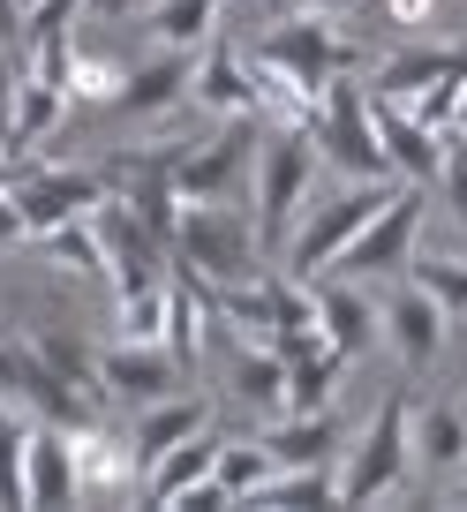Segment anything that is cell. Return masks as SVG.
<instances>
[{
  "label": "cell",
  "mask_w": 467,
  "mask_h": 512,
  "mask_svg": "<svg viewBox=\"0 0 467 512\" xmlns=\"http://www.w3.org/2000/svg\"><path fill=\"white\" fill-rule=\"evenodd\" d=\"M204 332H211V294H204V279L166 272V354H174L189 377H196V362H204Z\"/></svg>",
  "instance_id": "23"
},
{
  "label": "cell",
  "mask_w": 467,
  "mask_h": 512,
  "mask_svg": "<svg viewBox=\"0 0 467 512\" xmlns=\"http://www.w3.org/2000/svg\"><path fill=\"white\" fill-rule=\"evenodd\" d=\"M392 189H400V181H347V189H332V196H309L302 219H294L287 241H279V272L287 279H324L332 256L392 204Z\"/></svg>",
  "instance_id": "3"
},
{
  "label": "cell",
  "mask_w": 467,
  "mask_h": 512,
  "mask_svg": "<svg viewBox=\"0 0 467 512\" xmlns=\"http://www.w3.org/2000/svg\"><path fill=\"white\" fill-rule=\"evenodd\" d=\"M226 384H234V400H242L249 415H264V422L287 415V354H279V347H249V339H242Z\"/></svg>",
  "instance_id": "25"
},
{
  "label": "cell",
  "mask_w": 467,
  "mask_h": 512,
  "mask_svg": "<svg viewBox=\"0 0 467 512\" xmlns=\"http://www.w3.org/2000/svg\"><path fill=\"white\" fill-rule=\"evenodd\" d=\"M257 61H264V68H279V76H294L309 98H317L332 76H362V46L339 31L332 16H317V8H309V16H287L279 31H264Z\"/></svg>",
  "instance_id": "6"
},
{
  "label": "cell",
  "mask_w": 467,
  "mask_h": 512,
  "mask_svg": "<svg viewBox=\"0 0 467 512\" xmlns=\"http://www.w3.org/2000/svg\"><path fill=\"white\" fill-rule=\"evenodd\" d=\"M219 452H226V430H219V422L189 430L181 445H166L159 460L144 467V490H136V497H151V505H174L181 490H196V482H211V475H219Z\"/></svg>",
  "instance_id": "17"
},
{
  "label": "cell",
  "mask_w": 467,
  "mask_h": 512,
  "mask_svg": "<svg viewBox=\"0 0 467 512\" xmlns=\"http://www.w3.org/2000/svg\"><path fill=\"white\" fill-rule=\"evenodd\" d=\"M445 324H452V317H445V309H437L430 294L415 287V279H407V287L392 294L385 309H377V332L400 347V362H407V369H430L437 354H445Z\"/></svg>",
  "instance_id": "16"
},
{
  "label": "cell",
  "mask_w": 467,
  "mask_h": 512,
  "mask_svg": "<svg viewBox=\"0 0 467 512\" xmlns=\"http://www.w3.org/2000/svg\"><path fill=\"white\" fill-rule=\"evenodd\" d=\"M460 497H467V490H460Z\"/></svg>",
  "instance_id": "41"
},
{
  "label": "cell",
  "mask_w": 467,
  "mask_h": 512,
  "mask_svg": "<svg viewBox=\"0 0 467 512\" xmlns=\"http://www.w3.org/2000/svg\"><path fill=\"white\" fill-rule=\"evenodd\" d=\"M38 249H46V264H61V272H76V279H106V241H98L91 219L46 226V234H38Z\"/></svg>",
  "instance_id": "28"
},
{
  "label": "cell",
  "mask_w": 467,
  "mask_h": 512,
  "mask_svg": "<svg viewBox=\"0 0 467 512\" xmlns=\"http://www.w3.org/2000/svg\"><path fill=\"white\" fill-rule=\"evenodd\" d=\"M407 460L422 475H467V400L407 407Z\"/></svg>",
  "instance_id": "15"
},
{
  "label": "cell",
  "mask_w": 467,
  "mask_h": 512,
  "mask_svg": "<svg viewBox=\"0 0 467 512\" xmlns=\"http://www.w3.org/2000/svg\"><path fill=\"white\" fill-rule=\"evenodd\" d=\"M317 294V332H324V347L332 354H370V339H377V302H370V287L362 279H332V287H309Z\"/></svg>",
  "instance_id": "20"
},
{
  "label": "cell",
  "mask_w": 467,
  "mask_h": 512,
  "mask_svg": "<svg viewBox=\"0 0 467 512\" xmlns=\"http://www.w3.org/2000/svg\"><path fill=\"white\" fill-rule=\"evenodd\" d=\"M121 83H129L121 61H98V53L76 46V61H68V106H121Z\"/></svg>",
  "instance_id": "30"
},
{
  "label": "cell",
  "mask_w": 467,
  "mask_h": 512,
  "mask_svg": "<svg viewBox=\"0 0 467 512\" xmlns=\"http://www.w3.org/2000/svg\"><path fill=\"white\" fill-rule=\"evenodd\" d=\"M317 144H309V128H287V121H264L257 128V159H249V219H257V241L264 256H279L287 226L302 219V204L317 196Z\"/></svg>",
  "instance_id": "2"
},
{
  "label": "cell",
  "mask_w": 467,
  "mask_h": 512,
  "mask_svg": "<svg viewBox=\"0 0 467 512\" xmlns=\"http://www.w3.org/2000/svg\"><path fill=\"white\" fill-rule=\"evenodd\" d=\"M385 16L400 31H422V23H437V0H385Z\"/></svg>",
  "instance_id": "35"
},
{
  "label": "cell",
  "mask_w": 467,
  "mask_h": 512,
  "mask_svg": "<svg viewBox=\"0 0 467 512\" xmlns=\"http://www.w3.org/2000/svg\"><path fill=\"white\" fill-rule=\"evenodd\" d=\"M204 422H211V407H204V400H181V392H166V400L136 407V422H129V452H136V467H151L166 445H181V437L204 430Z\"/></svg>",
  "instance_id": "24"
},
{
  "label": "cell",
  "mask_w": 467,
  "mask_h": 512,
  "mask_svg": "<svg viewBox=\"0 0 467 512\" xmlns=\"http://www.w3.org/2000/svg\"><path fill=\"white\" fill-rule=\"evenodd\" d=\"M257 113H234V121H219V136L211 144H181L174 151V196L181 204H196V196H242L249 189V159H257Z\"/></svg>",
  "instance_id": "9"
},
{
  "label": "cell",
  "mask_w": 467,
  "mask_h": 512,
  "mask_svg": "<svg viewBox=\"0 0 467 512\" xmlns=\"http://www.w3.org/2000/svg\"><path fill=\"white\" fill-rule=\"evenodd\" d=\"M415 226H422V189H415V181H400V189H392V204L332 256V272H339V279H362V287L407 272V256H415Z\"/></svg>",
  "instance_id": "8"
},
{
  "label": "cell",
  "mask_w": 467,
  "mask_h": 512,
  "mask_svg": "<svg viewBox=\"0 0 467 512\" xmlns=\"http://www.w3.org/2000/svg\"><path fill=\"white\" fill-rule=\"evenodd\" d=\"M68 452H76V497L83 505H121V497L144 490V467H136L129 437L98 430V422H68Z\"/></svg>",
  "instance_id": "12"
},
{
  "label": "cell",
  "mask_w": 467,
  "mask_h": 512,
  "mask_svg": "<svg viewBox=\"0 0 467 512\" xmlns=\"http://www.w3.org/2000/svg\"><path fill=\"white\" fill-rule=\"evenodd\" d=\"M31 234V226H23V211H16V196L0 189V249H16V241Z\"/></svg>",
  "instance_id": "37"
},
{
  "label": "cell",
  "mask_w": 467,
  "mask_h": 512,
  "mask_svg": "<svg viewBox=\"0 0 467 512\" xmlns=\"http://www.w3.org/2000/svg\"><path fill=\"white\" fill-rule=\"evenodd\" d=\"M272 467H279V460L264 452V437H226V452H219V482H226V497H234V505H242V497L257 490Z\"/></svg>",
  "instance_id": "31"
},
{
  "label": "cell",
  "mask_w": 467,
  "mask_h": 512,
  "mask_svg": "<svg viewBox=\"0 0 467 512\" xmlns=\"http://www.w3.org/2000/svg\"><path fill=\"white\" fill-rule=\"evenodd\" d=\"M189 384V369L174 362L166 347H136V339H113V347H98V400L106 407H151L166 400V392H181Z\"/></svg>",
  "instance_id": "11"
},
{
  "label": "cell",
  "mask_w": 467,
  "mask_h": 512,
  "mask_svg": "<svg viewBox=\"0 0 467 512\" xmlns=\"http://www.w3.org/2000/svg\"><path fill=\"white\" fill-rule=\"evenodd\" d=\"M8 106H16V61H8V46H0V121H8Z\"/></svg>",
  "instance_id": "38"
},
{
  "label": "cell",
  "mask_w": 467,
  "mask_h": 512,
  "mask_svg": "<svg viewBox=\"0 0 467 512\" xmlns=\"http://www.w3.org/2000/svg\"><path fill=\"white\" fill-rule=\"evenodd\" d=\"M113 339H136V347H166V279H159V287L121 294V332H113Z\"/></svg>",
  "instance_id": "32"
},
{
  "label": "cell",
  "mask_w": 467,
  "mask_h": 512,
  "mask_svg": "<svg viewBox=\"0 0 467 512\" xmlns=\"http://www.w3.org/2000/svg\"><path fill=\"white\" fill-rule=\"evenodd\" d=\"M189 68H196V53L151 46V61H136L129 83H121V113H136V121H166V113H181V106H189Z\"/></svg>",
  "instance_id": "19"
},
{
  "label": "cell",
  "mask_w": 467,
  "mask_h": 512,
  "mask_svg": "<svg viewBox=\"0 0 467 512\" xmlns=\"http://www.w3.org/2000/svg\"><path fill=\"white\" fill-rule=\"evenodd\" d=\"M23 445H31V415L0 400V505H23Z\"/></svg>",
  "instance_id": "33"
},
{
  "label": "cell",
  "mask_w": 467,
  "mask_h": 512,
  "mask_svg": "<svg viewBox=\"0 0 467 512\" xmlns=\"http://www.w3.org/2000/svg\"><path fill=\"white\" fill-rule=\"evenodd\" d=\"M264 452H272L279 467H332L339 460L332 407H317V415H272L264 422Z\"/></svg>",
  "instance_id": "22"
},
{
  "label": "cell",
  "mask_w": 467,
  "mask_h": 512,
  "mask_svg": "<svg viewBox=\"0 0 467 512\" xmlns=\"http://www.w3.org/2000/svg\"><path fill=\"white\" fill-rule=\"evenodd\" d=\"M407 392H385L377 415L362 422V437L347 445V467H339V505H385V497L407 490Z\"/></svg>",
  "instance_id": "5"
},
{
  "label": "cell",
  "mask_w": 467,
  "mask_h": 512,
  "mask_svg": "<svg viewBox=\"0 0 467 512\" xmlns=\"http://www.w3.org/2000/svg\"><path fill=\"white\" fill-rule=\"evenodd\" d=\"M437 189H445L452 219L467 226V136H452V128H445V166H437Z\"/></svg>",
  "instance_id": "34"
},
{
  "label": "cell",
  "mask_w": 467,
  "mask_h": 512,
  "mask_svg": "<svg viewBox=\"0 0 467 512\" xmlns=\"http://www.w3.org/2000/svg\"><path fill=\"white\" fill-rule=\"evenodd\" d=\"M166 256L189 279H204V287H242V279H257L272 264L257 241V219L242 211V196H196V204H181Z\"/></svg>",
  "instance_id": "1"
},
{
  "label": "cell",
  "mask_w": 467,
  "mask_h": 512,
  "mask_svg": "<svg viewBox=\"0 0 467 512\" xmlns=\"http://www.w3.org/2000/svg\"><path fill=\"white\" fill-rule=\"evenodd\" d=\"M151 0H83V16L91 23H129V16H144Z\"/></svg>",
  "instance_id": "36"
},
{
  "label": "cell",
  "mask_w": 467,
  "mask_h": 512,
  "mask_svg": "<svg viewBox=\"0 0 467 512\" xmlns=\"http://www.w3.org/2000/svg\"><path fill=\"white\" fill-rule=\"evenodd\" d=\"M23 505H83L76 497V452H68V422H31L23 445Z\"/></svg>",
  "instance_id": "18"
},
{
  "label": "cell",
  "mask_w": 467,
  "mask_h": 512,
  "mask_svg": "<svg viewBox=\"0 0 467 512\" xmlns=\"http://www.w3.org/2000/svg\"><path fill=\"white\" fill-rule=\"evenodd\" d=\"M370 128H377V151H385L392 181L430 189L437 166H445V128H422L407 106H392V98H377V91H370Z\"/></svg>",
  "instance_id": "13"
},
{
  "label": "cell",
  "mask_w": 467,
  "mask_h": 512,
  "mask_svg": "<svg viewBox=\"0 0 467 512\" xmlns=\"http://www.w3.org/2000/svg\"><path fill=\"white\" fill-rule=\"evenodd\" d=\"M0 189L16 196V211H23V226L31 234H46V226H68V219H91L98 204H106V181L98 174H83V166H8L0 159Z\"/></svg>",
  "instance_id": "7"
},
{
  "label": "cell",
  "mask_w": 467,
  "mask_h": 512,
  "mask_svg": "<svg viewBox=\"0 0 467 512\" xmlns=\"http://www.w3.org/2000/svg\"><path fill=\"white\" fill-rule=\"evenodd\" d=\"M257 512H287V505H339V467H272L257 490L242 497Z\"/></svg>",
  "instance_id": "27"
},
{
  "label": "cell",
  "mask_w": 467,
  "mask_h": 512,
  "mask_svg": "<svg viewBox=\"0 0 467 512\" xmlns=\"http://www.w3.org/2000/svg\"><path fill=\"white\" fill-rule=\"evenodd\" d=\"M219 8H226V0H151V8H144V31H151V46L196 53L204 38H219Z\"/></svg>",
  "instance_id": "26"
},
{
  "label": "cell",
  "mask_w": 467,
  "mask_h": 512,
  "mask_svg": "<svg viewBox=\"0 0 467 512\" xmlns=\"http://www.w3.org/2000/svg\"><path fill=\"white\" fill-rule=\"evenodd\" d=\"M16 8H23V16H31V8H38V0H16Z\"/></svg>",
  "instance_id": "40"
},
{
  "label": "cell",
  "mask_w": 467,
  "mask_h": 512,
  "mask_svg": "<svg viewBox=\"0 0 467 512\" xmlns=\"http://www.w3.org/2000/svg\"><path fill=\"white\" fill-rule=\"evenodd\" d=\"M309 144L347 181H392L385 151H377V128H370V83H355V76H332L317 91V106H309Z\"/></svg>",
  "instance_id": "4"
},
{
  "label": "cell",
  "mask_w": 467,
  "mask_h": 512,
  "mask_svg": "<svg viewBox=\"0 0 467 512\" xmlns=\"http://www.w3.org/2000/svg\"><path fill=\"white\" fill-rule=\"evenodd\" d=\"M445 76H467V46H400L370 68V91L377 98H415Z\"/></svg>",
  "instance_id": "21"
},
{
  "label": "cell",
  "mask_w": 467,
  "mask_h": 512,
  "mask_svg": "<svg viewBox=\"0 0 467 512\" xmlns=\"http://www.w3.org/2000/svg\"><path fill=\"white\" fill-rule=\"evenodd\" d=\"M91 226H98V241H106V287L113 294H136V287H159V279H166V264H174L166 241L151 234L121 196H106V204L91 211Z\"/></svg>",
  "instance_id": "10"
},
{
  "label": "cell",
  "mask_w": 467,
  "mask_h": 512,
  "mask_svg": "<svg viewBox=\"0 0 467 512\" xmlns=\"http://www.w3.org/2000/svg\"><path fill=\"white\" fill-rule=\"evenodd\" d=\"M189 106H204L211 121H234V113H257V83H249V61L226 38H204L189 68Z\"/></svg>",
  "instance_id": "14"
},
{
  "label": "cell",
  "mask_w": 467,
  "mask_h": 512,
  "mask_svg": "<svg viewBox=\"0 0 467 512\" xmlns=\"http://www.w3.org/2000/svg\"><path fill=\"white\" fill-rule=\"evenodd\" d=\"M452 136H467V76H460V106H452Z\"/></svg>",
  "instance_id": "39"
},
{
  "label": "cell",
  "mask_w": 467,
  "mask_h": 512,
  "mask_svg": "<svg viewBox=\"0 0 467 512\" xmlns=\"http://www.w3.org/2000/svg\"><path fill=\"white\" fill-rule=\"evenodd\" d=\"M407 279H415L422 294H430L445 317H467V256H407Z\"/></svg>",
  "instance_id": "29"
}]
</instances>
